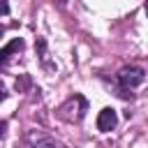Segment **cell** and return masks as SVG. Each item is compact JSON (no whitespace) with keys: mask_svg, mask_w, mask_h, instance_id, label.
<instances>
[{"mask_svg":"<svg viewBox=\"0 0 148 148\" xmlns=\"http://www.w3.org/2000/svg\"><path fill=\"white\" fill-rule=\"evenodd\" d=\"M143 79H146V72L136 65H127L118 72V83L123 88H136L139 83H143Z\"/></svg>","mask_w":148,"mask_h":148,"instance_id":"obj_1","label":"cell"},{"mask_svg":"<svg viewBox=\"0 0 148 148\" xmlns=\"http://www.w3.org/2000/svg\"><path fill=\"white\" fill-rule=\"evenodd\" d=\"M116 123H118V116H116L113 109L106 106V109L99 111V116H97V130H99V132H109V130H113Z\"/></svg>","mask_w":148,"mask_h":148,"instance_id":"obj_2","label":"cell"},{"mask_svg":"<svg viewBox=\"0 0 148 148\" xmlns=\"http://www.w3.org/2000/svg\"><path fill=\"white\" fill-rule=\"evenodd\" d=\"M28 139H30V148H60L51 136H46L42 132H30Z\"/></svg>","mask_w":148,"mask_h":148,"instance_id":"obj_3","label":"cell"},{"mask_svg":"<svg viewBox=\"0 0 148 148\" xmlns=\"http://www.w3.org/2000/svg\"><path fill=\"white\" fill-rule=\"evenodd\" d=\"M23 49V39H12L5 49H0V65H5L7 60H9V56L14 53V51H21Z\"/></svg>","mask_w":148,"mask_h":148,"instance_id":"obj_4","label":"cell"},{"mask_svg":"<svg viewBox=\"0 0 148 148\" xmlns=\"http://www.w3.org/2000/svg\"><path fill=\"white\" fill-rule=\"evenodd\" d=\"M0 14H9V5L5 0H0Z\"/></svg>","mask_w":148,"mask_h":148,"instance_id":"obj_5","label":"cell"},{"mask_svg":"<svg viewBox=\"0 0 148 148\" xmlns=\"http://www.w3.org/2000/svg\"><path fill=\"white\" fill-rule=\"evenodd\" d=\"M5 97H7V92H5V86H2V83H0V102H2V99H5Z\"/></svg>","mask_w":148,"mask_h":148,"instance_id":"obj_6","label":"cell"},{"mask_svg":"<svg viewBox=\"0 0 148 148\" xmlns=\"http://www.w3.org/2000/svg\"><path fill=\"white\" fill-rule=\"evenodd\" d=\"M5 130H7V123H5V120H0V136L5 134Z\"/></svg>","mask_w":148,"mask_h":148,"instance_id":"obj_7","label":"cell"},{"mask_svg":"<svg viewBox=\"0 0 148 148\" xmlns=\"http://www.w3.org/2000/svg\"><path fill=\"white\" fill-rule=\"evenodd\" d=\"M143 9H146V14H148V2H146V7H143Z\"/></svg>","mask_w":148,"mask_h":148,"instance_id":"obj_8","label":"cell"}]
</instances>
